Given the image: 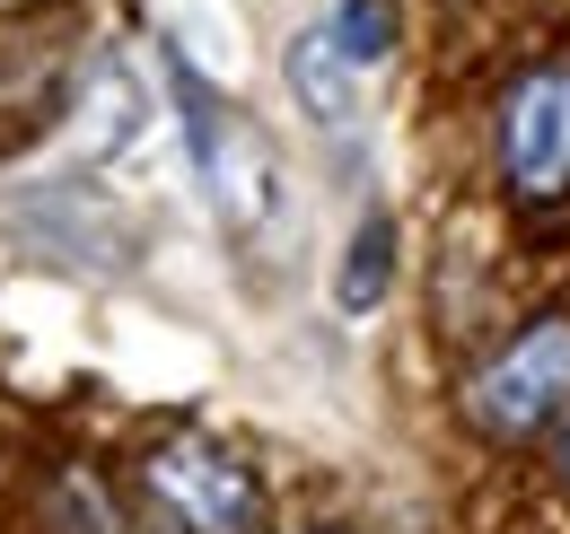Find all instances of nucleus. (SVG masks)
I'll use <instances>...</instances> for the list:
<instances>
[{
  "mask_svg": "<svg viewBox=\"0 0 570 534\" xmlns=\"http://www.w3.org/2000/svg\"><path fill=\"white\" fill-rule=\"evenodd\" d=\"M141 500L167 534H264V482L219 438H149L141 447Z\"/></svg>",
  "mask_w": 570,
  "mask_h": 534,
  "instance_id": "1",
  "label": "nucleus"
},
{
  "mask_svg": "<svg viewBox=\"0 0 570 534\" xmlns=\"http://www.w3.org/2000/svg\"><path fill=\"white\" fill-rule=\"evenodd\" d=\"M570 412V316H535L465 377V421L492 447H527Z\"/></svg>",
  "mask_w": 570,
  "mask_h": 534,
  "instance_id": "2",
  "label": "nucleus"
},
{
  "mask_svg": "<svg viewBox=\"0 0 570 534\" xmlns=\"http://www.w3.org/2000/svg\"><path fill=\"white\" fill-rule=\"evenodd\" d=\"M492 158H500L509 201H527V210L570 194V62H535L500 88Z\"/></svg>",
  "mask_w": 570,
  "mask_h": 534,
  "instance_id": "3",
  "label": "nucleus"
},
{
  "mask_svg": "<svg viewBox=\"0 0 570 534\" xmlns=\"http://www.w3.org/2000/svg\"><path fill=\"white\" fill-rule=\"evenodd\" d=\"M282 79H289V97H298V115H316V123H352L360 70L343 62L334 27H298V36H289V53H282Z\"/></svg>",
  "mask_w": 570,
  "mask_h": 534,
  "instance_id": "4",
  "label": "nucleus"
},
{
  "mask_svg": "<svg viewBox=\"0 0 570 534\" xmlns=\"http://www.w3.org/2000/svg\"><path fill=\"white\" fill-rule=\"evenodd\" d=\"M386 280H395V210H360L352 246H343V271H334V307L343 316H368L377 298H386Z\"/></svg>",
  "mask_w": 570,
  "mask_h": 534,
  "instance_id": "5",
  "label": "nucleus"
},
{
  "mask_svg": "<svg viewBox=\"0 0 570 534\" xmlns=\"http://www.w3.org/2000/svg\"><path fill=\"white\" fill-rule=\"evenodd\" d=\"M325 27H334V44H343L352 70H386V53H395V0H343Z\"/></svg>",
  "mask_w": 570,
  "mask_h": 534,
  "instance_id": "6",
  "label": "nucleus"
},
{
  "mask_svg": "<svg viewBox=\"0 0 570 534\" xmlns=\"http://www.w3.org/2000/svg\"><path fill=\"white\" fill-rule=\"evenodd\" d=\"M553 473H562V491H570V421H562V438H553Z\"/></svg>",
  "mask_w": 570,
  "mask_h": 534,
  "instance_id": "7",
  "label": "nucleus"
},
{
  "mask_svg": "<svg viewBox=\"0 0 570 534\" xmlns=\"http://www.w3.org/2000/svg\"><path fill=\"white\" fill-rule=\"evenodd\" d=\"M298 534H343V526H298Z\"/></svg>",
  "mask_w": 570,
  "mask_h": 534,
  "instance_id": "8",
  "label": "nucleus"
},
{
  "mask_svg": "<svg viewBox=\"0 0 570 534\" xmlns=\"http://www.w3.org/2000/svg\"><path fill=\"white\" fill-rule=\"evenodd\" d=\"M0 9H36V0H0Z\"/></svg>",
  "mask_w": 570,
  "mask_h": 534,
  "instance_id": "9",
  "label": "nucleus"
}]
</instances>
